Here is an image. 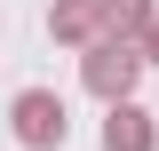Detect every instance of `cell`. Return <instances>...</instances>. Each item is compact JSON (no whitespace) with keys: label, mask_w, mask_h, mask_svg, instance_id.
<instances>
[{"label":"cell","mask_w":159,"mask_h":151,"mask_svg":"<svg viewBox=\"0 0 159 151\" xmlns=\"http://www.w3.org/2000/svg\"><path fill=\"white\" fill-rule=\"evenodd\" d=\"M103 151H159V119L143 112L135 95H119V103H103Z\"/></svg>","instance_id":"cell-3"},{"label":"cell","mask_w":159,"mask_h":151,"mask_svg":"<svg viewBox=\"0 0 159 151\" xmlns=\"http://www.w3.org/2000/svg\"><path fill=\"white\" fill-rule=\"evenodd\" d=\"M48 32H56L64 48H88V40H103V8L96 0H56V8H48Z\"/></svg>","instance_id":"cell-4"},{"label":"cell","mask_w":159,"mask_h":151,"mask_svg":"<svg viewBox=\"0 0 159 151\" xmlns=\"http://www.w3.org/2000/svg\"><path fill=\"white\" fill-rule=\"evenodd\" d=\"M8 127H16L24 151H64V135H72V112H64L56 88H24L16 103H8Z\"/></svg>","instance_id":"cell-2"},{"label":"cell","mask_w":159,"mask_h":151,"mask_svg":"<svg viewBox=\"0 0 159 151\" xmlns=\"http://www.w3.org/2000/svg\"><path fill=\"white\" fill-rule=\"evenodd\" d=\"M96 8H103V40H135L143 24L159 16L151 0H96Z\"/></svg>","instance_id":"cell-5"},{"label":"cell","mask_w":159,"mask_h":151,"mask_svg":"<svg viewBox=\"0 0 159 151\" xmlns=\"http://www.w3.org/2000/svg\"><path fill=\"white\" fill-rule=\"evenodd\" d=\"M135 80H143V48L135 40H88V48H80V88L96 95V103L135 95Z\"/></svg>","instance_id":"cell-1"},{"label":"cell","mask_w":159,"mask_h":151,"mask_svg":"<svg viewBox=\"0 0 159 151\" xmlns=\"http://www.w3.org/2000/svg\"><path fill=\"white\" fill-rule=\"evenodd\" d=\"M135 48H143V64H159V16L143 24V32H135Z\"/></svg>","instance_id":"cell-6"}]
</instances>
